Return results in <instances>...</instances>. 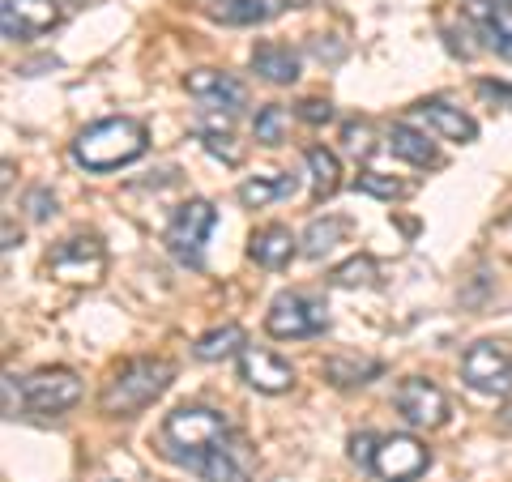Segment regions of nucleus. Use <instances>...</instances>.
Segmentation results:
<instances>
[{"mask_svg": "<svg viewBox=\"0 0 512 482\" xmlns=\"http://www.w3.org/2000/svg\"><path fill=\"white\" fill-rule=\"evenodd\" d=\"M299 120L325 124V120H333V103H329V99H303V103H299Z\"/></svg>", "mask_w": 512, "mask_h": 482, "instance_id": "nucleus-33", "label": "nucleus"}, {"mask_svg": "<svg viewBox=\"0 0 512 482\" xmlns=\"http://www.w3.org/2000/svg\"><path fill=\"white\" fill-rule=\"evenodd\" d=\"M231 427L218 410H205V406H184L167 414L163 423V440L171 444V453L188 461V465H201V457H210L218 444H227Z\"/></svg>", "mask_w": 512, "mask_h": 482, "instance_id": "nucleus-3", "label": "nucleus"}, {"mask_svg": "<svg viewBox=\"0 0 512 482\" xmlns=\"http://www.w3.org/2000/svg\"><path fill=\"white\" fill-rule=\"evenodd\" d=\"M282 13V0H218L210 5V18L227 22V26H256V22H269Z\"/></svg>", "mask_w": 512, "mask_h": 482, "instance_id": "nucleus-19", "label": "nucleus"}, {"mask_svg": "<svg viewBox=\"0 0 512 482\" xmlns=\"http://www.w3.org/2000/svg\"><path fill=\"white\" fill-rule=\"evenodd\" d=\"M291 192H295V180H291V175H256V180H244V184H239V201H244L248 210H265L269 201L291 197Z\"/></svg>", "mask_w": 512, "mask_h": 482, "instance_id": "nucleus-22", "label": "nucleus"}, {"mask_svg": "<svg viewBox=\"0 0 512 482\" xmlns=\"http://www.w3.org/2000/svg\"><path fill=\"white\" fill-rule=\"evenodd\" d=\"M504 423H512V406H508V410H504Z\"/></svg>", "mask_w": 512, "mask_h": 482, "instance_id": "nucleus-36", "label": "nucleus"}, {"mask_svg": "<svg viewBox=\"0 0 512 482\" xmlns=\"http://www.w3.org/2000/svg\"><path fill=\"white\" fill-rule=\"evenodd\" d=\"M146 124L141 120H128V116H111V120H99L77 133L73 141V158L82 163L86 171H116V167H128L146 154Z\"/></svg>", "mask_w": 512, "mask_h": 482, "instance_id": "nucleus-1", "label": "nucleus"}, {"mask_svg": "<svg viewBox=\"0 0 512 482\" xmlns=\"http://www.w3.org/2000/svg\"><path fill=\"white\" fill-rule=\"evenodd\" d=\"M346 235V218H316L308 235H303V256H312V261H320L325 252L338 248V239Z\"/></svg>", "mask_w": 512, "mask_h": 482, "instance_id": "nucleus-25", "label": "nucleus"}, {"mask_svg": "<svg viewBox=\"0 0 512 482\" xmlns=\"http://www.w3.org/2000/svg\"><path fill=\"white\" fill-rule=\"evenodd\" d=\"M47 269H52V278L69 282V286H94L107 273V248L94 235H73L52 248Z\"/></svg>", "mask_w": 512, "mask_h": 482, "instance_id": "nucleus-5", "label": "nucleus"}, {"mask_svg": "<svg viewBox=\"0 0 512 482\" xmlns=\"http://www.w3.org/2000/svg\"><path fill=\"white\" fill-rule=\"evenodd\" d=\"M431 465V453L414 436H384L376 448L372 474L384 482H414Z\"/></svg>", "mask_w": 512, "mask_h": 482, "instance_id": "nucleus-9", "label": "nucleus"}, {"mask_svg": "<svg viewBox=\"0 0 512 482\" xmlns=\"http://www.w3.org/2000/svg\"><path fill=\"white\" fill-rule=\"evenodd\" d=\"M478 94H483V99H495V103L512 107V86H504V82H478Z\"/></svg>", "mask_w": 512, "mask_h": 482, "instance_id": "nucleus-34", "label": "nucleus"}, {"mask_svg": "<svg viewBox=\"0 0 512 482\" xmlns=\"http://www.w3.org/2000/svg\"><path fill=\"white\" fill-rule=\"evenodd\" d=\"M265 329L274 337H316L329 329V312L312 295H278L265 316Z\"/></svg>", "mask_w": 512, "mask_h": 482, "instance_id": "nucleus-7", "label": "nucleus"}, {"mask_svg": "<svg viewBox=\"0 0 512 482\" xmlns=\"http://www.w3.org/2000/svg\"><path fill=\"white\" fill-rule=\"evenodd\" d=\"M376 448H380V440H376V436H367V431H363V436H355V440H350V461H355V465H363V470H372V461H376Z\"/></svg>", "mask_w": 512, "mask_h": 482, "instance_id": "nucleus-31", "label": "nucleus"}, {"mask_svg": "<svg viewBox=\"0 0 512 482\" xmlns=\"http://www.w3.org/2000/svg\"><path fill=\"white\" fill-rule=\"evenodd\" d=\"M359 188L372 192V197H380V201H393V197H402V192H406L402 180H393V175H384V171H363Z\"/></svg>", "mask_w": 512, "mask_h": 482, "instance_id": "nucleus-28", "label": "nucleus"}, {"mask_svg": "<svg viewBox=\"0 0 512 482\" xmlns=\"http://www.w3.org/2000/svg\"><path fill=\"white\" fill-rule=\"evenodd\" d=\"M389 146H393L397 158H406V163H414V167H436L440 163L436 146H431L419 128H410V124H393L389 128Z\"/></svg>", "mask_w": 512, "mask_h": 482, "instance_id": "nucleus-20", "label": "nucleus"}, {"mask_svg": "<svg viewBox=\"0 0 512 482\" xmlns=\"http://www.w3.org/2000/svg\"><path fill=\"white\" fill-rule=\"evenodd\" d=\"M470 18L483 26L487 47L495 56L512 60V5H495V0H474L470 5Z\"/></svg>", "mask_w": 512, "mask_h": 482, "instance_id": "nucleus-14", "label": "nucleus"}, {"mask_svg": "<svg viewBox=\"0 0 512 482\" xmlns=\"http://www.w3.org/2000/svg\"><path fill=\"white\" fill-rule=\"evenodd\" d=\"M214 205L210 201H184L180 210H175L171 218V227H167V248L175 261H184V265H201V248H205V239H210L214 231Z\"/></svg>", "mask_w": 512, "mask_h": 482, "instance_id": "nucleus-6", "label": "nucleus"}, {"mask_svg": "<svg viewBox=\"0 0 512 482\" xmlns=\"http://www.w3.org/2000/svg\"><path fill=\"white\" fill-rule=\"evenodd\" d=\"M60 22V5L56 0H5L0 5V30L5 39H39Z\"/></svg>", "mask_w": 512, "mask_h": 482, "instance_id": "nucleus-11", "label": "nucleus"}, {"mask_svg": "<svg viewBox=\"0 0 512 482\" xmlns=\"http://www.w3.org/2000/svg\"><path fill=\"white\" fill-rule=\"evenodd\" d=\"M376 282V261L372 256H350L346 265L333 269V286H372Z\"/></svg>", "mask_w": 512, "mask_h": 482, "instance_id": "nucleus-27", "label": "nucleus"}, {"mask_svg": "<svg viewBox=\"0 0 512 482\" xmlns=\"http://www.w3.org/2000/svg\"><path fill=\"white\" fill-rule=\"evenodd\" d=\"M239 376H244L256 393H286L295 384V367L286 359H278L274 350L248 346L244 355H239Z\"/></svg>", "mask_w": 512, "mask_h": 482, "instance_id": "nucleus-13", "label": "nucleus"}, {"mask_svg": "<svg viewBox=\"0 0 512 482\" xmlns=\"http://www.w3.org/2000/svg\"><path fill=\"white\" fill-rule=\"evenodd\" d=\"M252 69L269 86H291L299 82V56L286 43H256L252 47Z\"/></svg>", "mask_w": 512, "mask_h": 482, "instance_id": "nucleus-15", "label": "nucleus"}, {"mask_svg": "<svg viewBox=\"0 0 512 482\" xmlns=\"http://www.w3.org/2000/svg\"><path fill=\"white\" fill-rule=\"evenodd\" d=\"M295 244H299V239L286 231V227H261V231L252 235L248 256H252L256 265H265V269H282V265H291Z\"/></svg>", "mask_w": 512, "mask_h": 482, "instance_id": "nucleus-17", "label": "nucleus"}, {"mask_svg": "<svg viewBox=\"0 0 512 482\" xmlns=\"http://www.w3.org/2000/svg\"><path fill=\"white\" fill-rule=\"evenodd\" d=\"M286 128H291V116H286V107L269 103V107L256 111L252 133H256V141H261V146H282V141H286Z\"/></svg>", "mask_w": 512, "mask_h": 482, "instance_id": "nucleus-26", "label": "nucleus"}, {"mask_svg": "<svg viewBox=\"0 0 512 482\" xmlns=\"http://www.w3.org/2000/svg\"><path fill=\"white\" fill-rule=\"evenodd\" d=\"M419 116L436 128V133L444 137V141H474L478 137V124L466 116L461 107H453V103H444V99H427V103H419Z\"/></svg>", "mask_w": 512, "mask_h": 482, "instance_id": "nucleus-16", "label": "nucleus"}, {"mask_svg": "<svg viewBox=\"0 0 512 482\" xmlns=\"http://www.w3.org/2000/svg\"><path fill=\"white\" fill-rule=\"evenodd\" d=\"M325 376L333 384H342V389H350V384H367L372 376H380V363L376 359H359V355H333L325 363Z\"/></svg>", "mask_w": 512, "mask_h": 482, "instance_id": "nucleus-24", "label": "nucleus"}, {"mask_svg": "<svg viewBox=\"0 0 512 482\" xmlns=\"http://www.w3.org/2000/svg\"><path fill=\"white\" fill-rule=\"evenodd\" d=\"M461 380L474 393L487 397H508L512 393V350L504 342H474L461 355Z\"/></svg>", "mask_w": 512, "mask_h": 482, "instance_id": "nucleus-4", "label": "nucleus"}, {"mask_svg": "<svg viewBox=\"0 0 512 482\" xmlns=\"http://www.w3.org/2000/svg\"><path fill=\"white\" fill-rule=\"evenodd\" d=\"M26 205H30V218H35V222H43V218H52V214H56V197H52L47 188H35V192H30Z\"/></svg>", "mask_w": 512, "mask_h": 482, "instance_id": "nucleus-32", "label": "nucleus"}, {"mask_svg": "<svg viewBox=\"0 0 512 482\" xmlns=\"http://www.w3.org/2000/svg\"><path fill=\"white\" fill-rule=\"evenodd\" d=\"M192 350H197V359H205V363L227 359V355H244V350H248V333L239 329V325H222V329L201 333Z\"/></svg>", "mask_w": 512, "mask_h": 482, "instance_id": "nucleus-21", "label": "nucleus"}, {"mask_svg": "<svg viewBox=\"0 0 512 482\" xmlns=\"http://www.w3.org/2000/svg\"><path fill=\"white\" fill-rule=\"evenodd\" d=\"M197 474L205 482H248V457L239 453V444H218L210 457H201Z\"/></svg>", "mask_w": 512, "mask_h": 482, "instance_id": "nucleus-18", "label": "nucleus"}, {"mask_svg": "<svg viewBox=\"0 0 512 482\" xmlns=\"http://www.w3.org/2000/svg\"><path fill=\"white\" fill-rule=\"evenodd\" d=\"M26 393H18V376H5V419H13L18 414V401H22Z\"/></svg>", "mask_w": 512, "mask_h": 482, "instance_id": "nucleus-35", "label": "nucleus"}, {"mask_svg": "<svg viewBox=\"0 0 512 482\" xmlns=\"http://www.w3.org/2000/svg\"><path fill=\"white\" fill-rule=\"evenodd\" d=\"M171 380L175 367L167 359H133L103 384L99 406L103 414H116V419H133V414H141L150 401H158L171 389Z\"/></svg>", "mask_w": 512, "mask_h": 482, "instance_id": "nucleus-2", "label": "nucleus"}, {"mask_svg": "<svg viewBox=\"0 0 512 482\" xmlns=\"http://www.w3.org/2000/svg\"><path fill=\"white\" fill-rule=\"evenodd\" d=\"M26 406L35 414H60L82 401V380H77L69 367H43L26 380Z\"/></svg>", "mask_w": 512, "mask_h": 482, "instance_id": "nucleus-8", "label": "nucleus"}, {"mask_svg": "<svg viewBox=\"0 0 512 482\" xmlns=\"http://www.w3.org/2000/svg\"><path fill=\"white\" fill-rule=\"evenodd\" d=\"M495 5H512V0H495Z\"/></svg>", "mask_w": 512, "mask_h": 482, "instance_id": "nucleus-37", "label": "nucleus"}, {"mask_svg": "<svg viewBox=\"0 0 512 482\" xmlns=\"http://www.w3.org/2000/svg\"><path fill=\"white\" fill-rule=\"evenodd\" d=\"M308 171H312V197L316 201H329L333 192L342 188V167L325 146H312L308 150Z\"/></svg>", "mask_w": 512, "mask_h": 482, "instance_id": "nucleus-23", "label": "nucleus"}, {"mask_svg": "<svg viewBox=\"0 0 512 482\" xmlns=\"http://www.w3.org/2000/svg\"><path fill=\"white\" fill-rule=\"evenodd\" d=\"M346 150L350 154H359V158H367V154H372V124H367V120H359V124H346Z\"/></svg>", "mask_w": 512, "mask_h": 482, "instance_id": "nucleus-30", "label": "nucleus"}, {"mask_svg": "<svg viewBox=\"0 0 512 482\" xmlns=\"http://www.w3.org/2000/svg\"><path fill=\"white\" fill-rule=\"evenodd\" d=\"M393 401H397V414H402L406 423H414V427H444V419H448L444 389L440 384H431V380H423V376H410V380L397 384Z\"/></svg>", "mask_w": 512, "mask_h": 482, "instance_id": "nucleus-10", "label": "nucleus"}, {"mask_svg": "<svg viewBox=\"0 0 512 482\" xmlns=\"http://www.w3.org/2000/svg\"><path fill=\"white\" fill-rule=\"evenodd\" d=\"M201 146L210 150L214 158H222L227 167H235L239 158H244V154H239V150L231 146V137H227V133H218V128H201Z\"/></svg>", "mask_w": 512, "mask_h": 482, "instance_id": "nucleus-29", "label": "nucleus"}, {"mask_svg": "<svg viewBox=\"0 0 512 482\" xmlns=\"http://www.w3.org/2000/svg\"><path fill=\"white\" fill-rule=\"evenodd\" d=\"M184 86L192 99H201L205 107H222L227 116H235L239 107H248V86L235 82L231 73H218V69H197L184 77Z\"/></svg>", "mask_w": 512, "mask_h": 482, "instance_id": "nucleus-12", "label": "nucleus"}]
</instances>
